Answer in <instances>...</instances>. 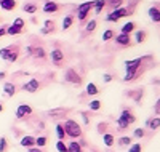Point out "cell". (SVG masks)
<instances>
[{
	"label": "cell",
	"instance_id": "4fadbf2b",
	"mask_svg": "<svg viewBox=\"0 0 160 152\" xmlns=\"http://www.w3.org/2000/svg\"><path fill=\"white\" fill-rule=\"evenodd\" d=\"M43 26H45V27H42V29H40V34L47 35V34H53V32H55V21H53V19H47V21L43 23Z\"/></svg>",
	"mask_w": 160,
	"mask_h": 152
},
{
	"label": "cell",
	"instance_id": "60d3db41",
	"mask_svg": "<svg viewBox=\"0 0 160 152\" xmlns=\"http://www.w3.org/2000/svg\"><path fill=\"white\" fill-rule=\"evenodd\" d=\"M128 152H142V146H141V143L131 144V146L128 147Z\"/></svg>",
	"mask_w": 160,
	"mask_h": 152
},
{
	"label": "cell",
	"instance_id": "9c48e42d",
	"mask_svg": "<svg viewBox=\"0 0 160 152\" xmlns=\"http://www.w3.org/2000/svg\"><path fill=\"white\" fill-rule=\"evenodd\" d=\"M21 88H22V91H28V93H37L40 88H42V82H40L38 79H31L29 82H26Z\"/></svg>",
	"mask_w": 160,
	"mask_h": 152
},
{
	"label": "cell",
	"instance_id": "816d5d0a",
	"mask_svg": "<svg viewBox=\"0 0 160 152\" xmlns=\"http://www.w3.org/2000/svg\"><path fill=\"white\" fill-rule=\"evenodd\" d=\"M158 8H160V7H158Z\"/></svg>",
	"mask_w": 160,
	"mask_h": 152
},
{
	"label": "cell",
	"instance_id": "d590c367",
	"mask_svg": "<svg viewBox=\"0 0 160 152\" xmlns=\"http://www.w3.org/2000/svg\"><path fill=\"white\" fill-rule=\"evenodd\" d=\"M21 32H22V31L18 29V27H15L13 24L7 27V34H8V35H18V34H21Z\"/></svg>",
	"mask_w": 160,
	"mask_h": 152
},
{
	"label": "cell",
	"instance_id": "f907efd6",
	"mask_svg": "<svg viewBox=\"0 0 160 152\" xmlns=\"http://www.w3.org/2000/svg\"><path fill=\"white\" fill-rule=\"evenodd\" d=\"M3 109H5V106H3V103H2V101H0V114L3 112Z\"/></svg>",
	"mask_w": 160,
	"mask_h": 152
},
{
	"label": "cell",
	"instance_id": "681fc988",
	"mask_svg": "<svg viewBox=\"0 0 160 152\" xmlns=\"http://www.w3.org/2000/svg\"><path fill=\"white\" fill-rule=\"evenodd\" d=\"M5 77H7V72H5V71H2V72H0V80L5 79Z\"/></svg>",
	"mask_w": 160,
	"mask_h": 152
},
{
	"label": "cell",
	"instance_id": "1f68e13d",
	"mask_svg": "<svg viewBox=\"0 0 160 152\" xmlns=\"http://www.w3.org/2000/svg\"><path fill=\"white\" fill-rule=\"evenodd\" d=\"M88 107H90V110H99L102 107V103L99 99H93V101L88 103Z\"/></svg>",
	"mask_w": 160,
	"mask_h": 152
},
{
	"label": "cell",
	"instance_id": "bcb514c9",
	"mask_svg": "<svg viewBox=\"0 0 160 152\" xmlns=\"http://www.w3.org/2000/svg\"><path fill=\"white\" fill-rule=\"evenodd\" d=\"M102 79H104V82H111V80H112V75H111V74H104Z\"/></svg>",
	"mask_w": 160,
	"mask_h": 152
},
{
	"label": "cell",
	"instance_id": "f546056e",
	"mask_svg": "<svg viewBox=\"0 0 160 152\" xmlns=\"http://www.w3.org/2000/svg\"><path fill=\"white\" fill-rule=\"evenodd\" d=\"M96 26H98V23H96V19H90L88 23H87V26H85V32H88V34H91L93 31L96 29Z\"/></svg>",
	"mask_w": 160,
	"mask_h": 152
},
{
	"label": "cell",
	"instance_id": "c3c4849f",
	"mask_svg": "<svg viewBox=\"0 0 160 152\" xmlns=\"http://www.w3.org/2000/svg\"><path fill=\"white\" fill-rule=\"evenodd\" d=\"M5 34H7V27H0V38H2Z\"/></svg>",
	"mask_w": 160,
	"mask_h": 152
},
{
	"label": "cell",
	"instance_id": "5b68a950",
	"mask_svg": "<svg viewBox=\"0 0 160 152\" xmlns=\"http://www.w3.org/2000/svg\"><path fill=\"white\" fill-rule=\"evenodd\" d=\"M152 56H142V58H136V59H130L125 63V69L127 72H133V71H138V69H141L144 66L146 61H151Z\"/></svg>",
	"mask_w": 160,
	"mask_h": 152
},
{
	"label": "cell",
	"instance_id": "74e56055",
	"mask_svg": "<svg viewBox=\"0 0 160 152\" xmlns=\"http://www.w3.org/2000/svg\"><path fill=\"white\" fill-rule=\"evenodd\" d=\"M56 149H58V152H69L68 144H66L64 141H58L56 143Z\"/></svg>",
	"mask_w": 160,
	"mask_h": 152
},
{
	"label": "cell",
	"instance_id": "ee69618b",
	"mask_svg": "<svg viewBox=\"0 0 160 152\" xmlns=\"http://www.w3.org/2000/svg\"><path fill=\"white\" fill-rule=\"evenodd\" d=\"M82 117H83V122H85V125H90V119H88V114L82 112Z\"/></svg>",
	"mask_w": 160,
	"mask_h": 152
},
{
	"label": "cell",
	"instance_id": "d6986e66",
	"mask_svg": "<svg viewBox=\"0 0 160 152\" xmlns=\"http://www.w3.org/2000/svg\"><path fill=\"white\" fill-rule=\"evenodd\" d=\"M69 112V109H62V107H59V109H53V110H50L48 112V115L51 117V119H59V117H66V114Z\"/></svg>",
	"mask_w": 160,
	"mask_h": 152
},
{
	"label": "cell",
	"instance_id": "7bdbcfd3",
	"mask_svg": "<svg viewBox=\"0 0 160 152\" xmlns=\"http://www.w3.org/2000/svg\"><path fill=\"white\" fill-rule=\"evenodd\" d=\"M130 96H133V98H135V101H136V103H139V101H141V98H142V90H139L136 94L130 93Z\"/></svg>",
	"mask_w": 160,
	"mask_h": 152
},
{
	"label": "cell",
	"instance_id": "f35d334b",
	"mask_svg": "<svg viewBox=\"0 0 160 152\" xmlns=\"http://www.w3.org/2000/svg\"><path fill=\"white\" fill-rule=\"evenodd\" d=\"M8 150V141H7V138H0V152H7Z\"/></svg>",
	"mask_w": 160,
	"mask_h": 152
},
{
	"label": "cell",
	"instance_id": "f6af8a7d",
	"mask_svg": "<svg viewBox=\"0 0 160 152\" xmlns=\"http://www.w3.org/2000/svg\"><path fill=\"white\" fill-rule=\"evenodd\" d=\"M28 152H43V150L40 149V147H35V146H34V147H29V149H28Z\"/></svg>",
	"mask_w": 160,
	"mask_h": 152
},
{
	"label": "cell",
	"instance_id": "7dc6e473",
	"mask_svg": "<svg viewBox=\"0 0 160 152\" xmlns=\"http://www.w3.org/2000/svg\"><path fill=\"white\" fill-rule=\"evenodd\" d=\"M154 110H155V114H160V99L155 103V109Z\"/></svg>",
	"mask_w": 160,
	"mask_h": 152
},
{
	"label": "cell",
	"instance_id": "30bf717a",
	"mask_svg": "<svg viewBox=\"0 0 160 152\" xmlns=\"http://www.w3.org/2000/svg\"><path fill=\"white\" fill-rule=\"evenodd\" d=\"M114 40H115V43H117L118 47H131V45H133L130 34H122V32H120L118 35L114 37Z\"/></svg>",
	"mask_w": 160,
	"mask_h": 152
},
{
	"label": "cell",
	"instance_id": "cb8c5ba5",
	"mask_svg": "<svg viewBox=\"0 0 160 152\" xmlns=\"http://www.w3.org/2000/svg\"><path fill=\"white\" fill-rule=\"evenodd\" d=\"M122 3H123V0H106V7L109 8V11L120 8V7H122Z\"/></svg>",
	"mask_w": 160,
	"mask_h": 152
},
{
	"label": "cell",
	"instance_id": "603a6c76",
	"mask_svg": "<svg viewBox=\"0 0 160 152\" xmlns=\"http://www.w3.org/2000/svg\"><path fill=\"white\" fill-rule=\"evenodd\" d=\"M146 125H148L152 131H154V130H158V128H160V117H152V119H149L148 122H146Z\"/></svg>",
	"mask_w": 160,
	"mask_h": 152
},
{
	"label": "cell",
	"instance_id": "ba28073f",
	"mask_svg": "<svg viewBox=\"0 0 160 152\" xmlns=\"http://www.w3.org/2000/svg\"><path fill=\"white\" fill-rule=\"evenodd\" d=\"M32 115V107L29 104H19L16 107V120H26Z\"/></svg>",
	"mask_w": 160,
	"mask_h": 152
},
{
	"label": "cell",
	"instance_id": "7a4b0ae2",
	"mask_svg": "<svg viewBox=\"0 0 160 152\" xmlns=\"http://www.w3.org/2000/svg\"><path fill=\"white\" fill-rule=\"evenodd\" d=\"M19 54H21V47L18 43L15 45H8L5 48L0 50V58L5 59L7 63H15L18 58H19Z\"/></svg>",
	"mask_w": 160,
	"mask_h": 152
},
{
	"label": "cell",
	"instance_id": "8992f818",
	"mask_svg": "<svg viewBox=\"0 0 160 152\" xmlns=\"http://www.w3.org/2000/svg\"><path fill=\"white\" fill-rule=\"evenodd\" d=\"M64 82H68V84H72L74 87H80L82 85V77L78 75V72L75 71V69H68L64 74Z\"/></svg>",
	"mask_w": 160,
	"mask_h": 152
},
{
	"label": "cell",
	"instance_id": "4316f807",
	"mask_svg": "<svg viewBox=\"0 0 160 152\" xmlns=\"http://www.w3.org/2000/svg\"><path fill=\"white\" fill-rule=\"evenodd\" d=\"M68 149H69V152H83V147L80 146L78 141H71L68 144Z\"/></svg>",
	"mask_w": 160,
	"mask_h": 152
},
{
	"label": "cell",
	"instance_id": "e0dca14e",
	"mask_svg": "<svg viewBox=\"0 0 160 152\" xmlns=\"http://www.w3.org/2000/svg\"><path fill=\"white\" fill-rule=\"evenodd\" d=\"M142 72H144V67L138 69V71H133V72H127V75L123 77V82H133V80H136L138 77H141Z\"/></svg>",
	"mask_w": 160,
	"mask_h": 152
},
{
	"label": "cell",
	"instance_id": "277c9868",
	"mask_svg": "<svg viewBox=\"0 0 160 152\" xmlns=\"http://www.w3.org/2000/svg\"><path fill=\"white\" fill-rule=\"evenodd\" d=\"M93 5H95V0H88V2H83L77 7V19L80 23H83L90 16V11L93 10Z\"/></svg>",
	"mask_w": 160,
	"mask_h": 152
},
{
	"label": "cell",
	"instance_id": "2e32d148",
	"mask_svg": "<svg viewBox=\"0 0 160 152\" xmlns=\"http://www.w3.org/2000/svg\"><path fill=\"white\" fill-rule=\"evenodd\" d=\"M149 18L154 21V23H157V24H160V8L155 5V7H151L149 8Z\"/></svg>",
	"mask_w": 160,
	"mask_h": 152
},
{
	"label": "cell",
	"instance_id": "f1b7e54d",
	"mask_svg": "<svg viewBox=\"0 0 160 152\" xmlns=\"http://www.w3.org/2000/svg\"><path fill=\"white\" fill-rule=\"evenodd\" d=\"M146 37H148V32L146 31H138L135 34V42L136 43H142V42H146Z\"/></svg>",
	"mask_w": 160,
	"mask_h": 152
},
{
	"label": "cell",
	"instance_id": "ac0fdd59",
	"mask_svg": "<svg viewBox=\"0 0 160 152\" xmlns=\"http://www.w3.org/2000/svg\"><path fill=\"white\" fill-rule=\"evenodd\" d=\"M74 21H75V16L72 15V13H69V15H66L64 16V19H62V31H68V29H71V26L74 24Z\"/></svg>",
	"mask_w": 160,
	"mask_h": 152
},
{
	"label": "cell",
	"instance_id": "8fae6325",
	"mask_svg": "<svg viewBox=\"0 0 160 152\" xmlns=\"http://www.w3.org/2000/svg\"><path fill=\"white\" fill-rule=\"evenodd\" d=\"M43 13H58L61 10V7L56 3V2H53V0H47V2L43 3Z\"/></svg>",
	"mask_w": 160,
	"mask_h": 152
},
{
	"label": "cell",
	"instance_id": "d6a6232c",
	"mask_svg": "<svg viewBox=\"0 0 160 152\" xmlns=\"http://www.w3.org/2000/svg\"><path fill=\"white\" fill-rule=\"evenodd\" d=\"M98 93H99V90H98V87H96L95 84H88V85H87V94L95 96V94H98Z\"/></svg>",
	"mask_w": 160,
	"mask_h": 152
},
{
	"label": "cell",
	"instance_id": "e575fe53",
	"mask_svg": "<svg viewBox=\"0 0 160 152\" xmlns=\"http://www.w3.org/2000/svg\"><path fill=\"white\" fill-rule=\"evenodd\" d=\"M47 143H48V138H47V136H38V138H35V146H37V147H45Z\"/></svg>",
	"mask_w": 160,
	"mask_h": 152
},
{
	"label": "cell",
	"instance_id": "d4e9b609",
	"mask_svg": "<svg viewBox=\"0 0 160 152\" xmlns=\"http://www.w3.org/2000/svg\"><path fill=\"white\" fill-rule=\"evenodd\" d=\"M135 29H136V24L133 23V21H128V23H125L122 26V34H131Z\"/></svg>",
	"mask_w": 160,
	"mask_h": 152
},
{
	"label": "cell",
	"instance_id": "9a60e30c",
	"mask_svg": "<svg viewBox=\"0 0 160 152\" xmlns=\"http://www.w3.org/2000/svg\"><path fill=\"white\" fill-rule=\"evenodd\" d=\"M16 0H0V8L5 11H13L16 8Z\"/></svg>",
	"mask_w": 160,
	"mask_h": 152
},
{
	"label": "cell",
	"instance_id": "7402d4cb",
	"mask_svg": "<svg viewBox=\"0 0 160 152\" xmlns=\"http://www.w3.org/2000/svg\"><path fill=\"white\" fill-rule=\"evenodd\" d=\"M104 8H106V0H95V5H93L95 15H101Z\"/></svg>",
	"mask_w": 160,
	"mask_h": 152
},
{
	"label": "cell",
	"instance_id": "83f0119b",
	"mask_svg": "<svg viewBox=\"0 0 160 152\" xmlns=\"http://www.w3.org/2000/svg\"><path fill=\"white\" fill-rule=\"evenodd\" d=\"M131 141H133L131 136H122V138L117 141V144H118L120 147H127V146L130 147V146H131Z\"/></svg>",
	"mask_w": 160,
	"mask_h": 152
},
{
	"label": "cell",
	"instance_id": "6da1fadb",
	"mask_svg": "<svg viewBox=\"0 0 160 152\" xmlns=\"http://www.w3.org/2000/svg\"><path fill=\"white\" fill-rule=\"evenodd\" d=\"M64 130H66V136L68 138H71V139H80V138L83 136V130H82V127H80V123H77L75 120H66L64 123Z\"/></svg>",
	"mask_w": 160,
	"mask_h": 152
},
{
	"label": "cell",
	"instance_id": "ffe728a7",
	"mask_svg": "<svg viewBox=\"0 0 160 152\" xmlns=\"http://www.w3.org/2000/svg\"><path fill=\"white\" fill-rule=\"evenodd\" d=\"M102 143H104V146H108V147L114 146L115 144V136L112 133H104L102 134Z\"/></svg>",
	"mask_w": 160,
	"mask_h": 152
},
{
	"label": "cell",
	"instance_id": "5bb4252c",
	"mask_svg": "<svg viewBox=\"0 0 160 152\" xmlns=\"http://www.w3.org/2000/svg\"><path fill=\"white\" fill-rule=\"evenodd\" d=\"M19 144H21L22 147H26V149L34 147V146H35V138H34V136H31V134H26V136H22V138H21Z\"/></svg>",
	"mask_w": 160,
	"mask_h": 152
},
{
	"label": "cell",
	"instance_id": "836d02e7",
	"mask_svg": "<svg viewBox=\"0 0 160 152\" xmlns=\"http://www.w3.org/2000/svg\"><path fill=\"white\" fill-rule=\"evenodd\" d=\"M115 37V32L112 29H108V31H104L102 34V42H109V40H112Z\"/></svg>",
	"mask_w": 160,
	"mask_h": 152
},
{
	"label": "cell",
	"instance_id": "3957f363",
	"mask_svg": "<svg viewBox=\"0 0 160 152\" xmlns=\"http://www.w3.org/2000/svg\"><path fill=\"white\" fill-rule=\"evenodd\" d=\"M135 122H136V117H135V114H133V110L131 109H123L120 117L117 119V127H118V130H125L130 125H133Z\"/></svg>",
	"mask_w": 160,
	"mask_h": 152
},
{
	"label": "cell",
	"instance_id": "484cf974",
	"mask_svg": "<svg viewBox=\"0 0 160 152\" xmlns=\"http://www.w3.org/2000/svg\"><path fill=\"white\" fill-rule=\"evenodd\" d=\"M56 136H58L59 141H64L66 138H68V136H66V130H64L62 123H58V125H56Z\"/></svg>",
	"mask_w": 160,
	"mask_h": 152
},
{
	"label": "cell",
	"instance_id": "52a82bcc",
	"mask_svg": "<svg viewBox=\"0 0 160 152\" xmlns=\"http://www.w3.org/2000/svg\"><path fill=\"white\" fill-rule=\"evenodd\" d=\"M50 59L51 63L55 64L56 67H62L64 66V61H66V56H64V51L61 48H55L50 51Z\"/></svg>",
	"mask_w": 160,
	"mask_h": 152
},
{
	"label": "cell",
	"instance_id": "8d00e7d4",
	"mask_svg": "<svg viewBox=\"0 0 160 152\" xmlns=\"http://www.w3.org/2000/svg\"><path fill=\"white\" fill-rule=\"evenodd\" d=\"M146 136V130L144 128H135L133 131V138H136V139H141V138Z\"/></svg>",
	"mask_w": 160,
	"mask_h": 152
},
{
	"label": "cell",
	"instance_id": "4dcf8cb0",
	"mask_svg": "<svg viewBox=\"0 0 160 152\" xmlns=\"http://www.w3.org/2000/svg\"><path fill=\"white\" fill-rule=\"evenodd\" d=\"M37 5L35 3H24V7H22V10L26 11V13H31V15H34V13H37Z\"/></svg>",
	"mask_w": 160,
	"mask_h": 152
},
{
	"label": "cell",
	"instance_id": "b9f144b4",
	"mask_svg": "<svg viewBox=\"0 0 160 152\" xmlns=\"http://www.w3.org/2000/svg\"><path fill=\"white\" fill-rule=\"evenodd\" d=\"M106 130H108V123H99V125H98V133L104 134Z\"/></svg>",
	"mask_w": 160,
	"mask_h": 152
},
{
	"label": "cell",
	"instance_id": "ab89813d",
	"mask_svg": "<svg viewBox=\"0 0 160 152\" xmlns=\"http://www.w3.org/2000/svg\"><path fill=\"white\" fill-rule=\"evenodd\" d=\"M13 26L22 31V29H24V26H26V23H24V19H22V18H16L15 21H13Z\"/></svg>",
	"mask_w": 160,
	"mask_h": 152
},
{
	"label": "cell",
	"instance_id": "7c38bea8",
	"mask_svg": "<svg viewBox=\"0 0 160 152\" xmlns=\"http://www.w3.org/2000/svg\"><path fill=\"white\" fill-rule=\"evenodd\" d=\"M31 56H34L35 59H45L47 58V51H45L43 47H32Z\"/></svg>",
	"mask_w": 160,
	"mask_h": 152
},
{
	"label": "cell",
	"instance_id": "44dd1931",
	"mask_svg": "<svg viewBox=\"0 0 160 152\" xmlns=\"http://www.w3.org/2000/svg\"><path fill=\"white\" fill-rule=\"evenodd\" d=\"M3 93L7 96H10V98H11V96H15L16 94V85L15 84H10V82H8V84H5L3 85Z\"/></svg>",
	"mask_w": 160,
	"mask_h": 152
}]
</instances>
